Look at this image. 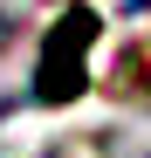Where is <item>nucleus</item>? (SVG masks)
Instances as JSON below:
<instances>
[{"instance_id": "obj_2", "label": "nucleus", "mask_w": 151, "mask_h": 158, "mask_svg": "<svg viewBox=\"0 0 151 158\" xmlns=\"http://www.w3.org/2000/svg\"><path fill=\"white\" fill-rule=\"evenodd\" d=\"M124 7H131V14H151V0H124Z\"/></svg>"}, {"instance_id": "obj_1", "label": "nucleus", "mask_w": 151, "mask_h": 158, "mask_svg": "<svg viewBox=\"0 0 151 158\" xmlns=\"http://www.w3.org/2000/svg\"><path fill=\"white\" fill-rule=\"evenodd\" d=\"M89 48H96V14L89 7H69L55 28H48L41 55H35V103H76L89 89Z\"/></svg>"}, {"instance_id": "obj_3", "label": "nucleus", "mask_w": 151, "mask_h": 158, "mask_svg": "<svg viewBox=\"0 0 151 158\" xmlns=\"http://www.w3.org/2000/svg\"><path fill=\"white\" fill-rule=\"evenodd\" d=\"M48 158H62V151H48Z\"/></svg>"}]
</instances>
